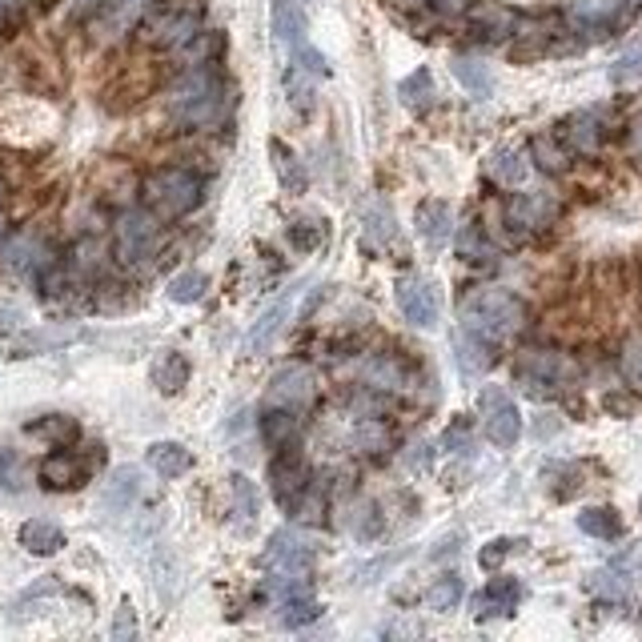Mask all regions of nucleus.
Returning a JSON list of instances; mask_svg holds the SVG:
<instances>
[{"label":"nucleus","instance_id":"nucleus-30","mask_svg":"<svg viewBox=\"0 0 642 642\" xmlns=\"http://www.w3.org/2000/svg\"><path fill=\"white\" fill-rule=\"evenodd\" d=\"M530 157L538 161V169L542 173H554V177H562L566 169H570V157H566V149L550 137V133H538L534 141H530Z\"/></svg>","mask_w":642,"mask_h":642},{"label":"nucleus","instance_id":"nucleus-22","mask_svg":"<svg viewBox=\"0 0 642 642\" xmlns=\"http://www.w3.org/2000/svg\"><path fill=\"white\" fill-rule=\"evenodd\" d=\"M149 466H153L161 478H181V474H189L193 454H189L181 442H153V446H149Z\"/></svg>","mask_w":642,"mask_h":642},{"label":"nucleus","instance_id":"nucleus-37","mask_svg":"<svg viewBox=\"0 0 642 642\" xmlns=\"http://www.w3.org/2000/svg\"><path fill=\"white\" fill-rule=\"evenodd\" d=\"M269 153H273V169H277L281 185H285V189H305V169H301V161L289 153V145H285V141H269Z\"/></svg>","mask_w":642,"mask_h":642},{"label":"nucleus","instance_id":"nucleus-59","mask_svg":"<svg viewBox=\"0 0 642 642\" xmlns=\"http://www.w3.org/2000/svg\"><path fill=\"white\" fill-rule=\"evenodd\" d=\"M0 237H5V217H0Z\"/></svg>","mask_w":642,"mask_h":642},{"label":"nucleus","instance_id":"nucleus-57","mask_svg":"<svg viewBox=\"0 0 642 642\" xmlns=\"http://www.w3.org/2000/svg\"><path fill=\"white\" fill-rule=\"evenodd\" d=\"M17 326V313H5V309H0V330H13Z\"/></svg>","mask_w":642,"mask_h":642},{"label":"nucleus","instance_id":"nucleus-53","mask_svg":"<svg viewBox=\"0 0 642 642\" xmlns=\"http://www.w3.org/2000/svg\"><path fill=\"white\" fill-rule=\"evenodd\" d=\"M430 5L442 13V17H462L474 9V0H430Z\"/></svg>","mask_w":642,"mask_h":642},{"label":"nucleus","instance_id":"nucleus-44","mask_svg":"<svg viewBox=\"0 0 642 642\" xmlns=\"http://www.w3.org/2000/svg\"><path fill=\"white\" fill-rule=\"evenodd\" d=\"M618 366H622V378H626V386H634V390L642 394V338H630V342L622 346V358H618Z\"/></svg>","mask_w":642,"mask_h":642},{"label":"nucleus","instance_id":"nucleus-6","mask_svg":"<svg viewBox=\"0 0 642 642\" xmlns=\"http://www.w3.org/2000/svg\"><path fill=\"white\" fill-rule=\"evenodd\" d=\"M317 398V378L309 366L301 362H289L281 370H273L269 378V390H265V402L277 406V410H289V414H301L309 410V402Z\"/></svg>","mask_w":642,"mask_h":642},{"label":"nucleus","instance_id":"nucleus-10","mask_svg":"<svg viewBox=\"0 0 642 642\" xmlns=\"http://www.w3.org/2000/svg\"><path fill=\"white\" fill-rule=\"evenodd\" d=\"M269 490H273V498H277V506L285 514L297 510V498L305 490V466H301V454L293 446H281L273 454V462H269Z\"/></svg>","mask_w":642,"mask_h":642},{"label":"nucleus","instance_id":"nucleus-8","mask_svg":"<svg viewBox=\"0 0 642 642\" xmlns=\"http://www.w3.org/2000/svg\"><path fill=\"white\" fill-rule=\"evenodd\" d=\"M482 414H486V438L494 446L506 450V446H514L522 438V414H518V406L510 402V394L502 386L482 390Z\"/></svg>","mask_w":642,"mask_h":642},{"label":"nucleus","instance_id":"nucleus-32","mask_svg":"<svg viewBox=\"0 0 642 642\" xmlns=\"http://www.w3.org/2000/svg\"><path fill=\"white\" fill-rule=\"evenodd\" d=\"M29 434H33V438H45V442H53V446H69V442H77L81 426H77L69 414H49V418L33 422Z\"/></svg>","mask_w":642,"mask_h":642},{"label":"nucleus","instance_id":"nucleus-24","mask_svg":"<svg viewBox=\"0 0 642 642\" xmlns=\"http://www.w3.org/2000/svg\"><path fill=\"white\" fill-rule=\"evenodd\" d=\"M454 77H458V85L470 93V97H490L494 93V77H490V69L482 65V61H474V57H454Z\"/></svg>","mask_w":642,"mask_h":642},{"label":"nucleus","instance_id":"nucleus-47","mask_svg":"<svg viewBox=\"0 0 642 642\" xmlns=\"http://www.w3.org/2000/svg\"><path fill=\"white\" fill-rule=\"evenodd\" d=\"M289 245H293L297 253H313V249L321 245V229H317L313 221H293V225H289Z\"/></svg>","mask_w":642,"mask_h":642},{"label":"nucleus","instance_id":"nucleus-20","mask_svg":"<svg viewBox=\"0 0 642 642\" xmlns=\"http://www.w3.org/2000/svg\"><path fill=\"white\" fill-rule=\"evenodd\" d=\"M189 358L181 354V350H169V354H161L157 358V366H153V382H157V390L161 394H181L185 386H189Z\"/></svg>","mask_w":642,"mask_h":642},{"label":"nucleus","instance_id":"nucleus-56","mask_svg":"<svg viewBox=\"0 0 642 642\" xmlns=\"http://www.w3.org/2000/svg\"><path fill=\"white\" fill-rule=\"evenodd\" d=\"M606 410H614V414H630L634 406H630L626 398H618V394H606Z\"/></svg>","mask_w":642,"mask_h":642},{"label":"nucleus","instance_id":"nucleus-7","mask_svg":"<svg viewBox=\"0 0 642 642\" xmlns=\"http://www.w3.org/2000/svg\"><path fill=\"white\" fill-rule=\"evenodd\" d=\"M518 378L530 386V394H542L546 390H558L574 378V366L566 354H554V350H526L518 358Z\"/></svg>","mask_w":642,"mask_h":642},{"label":"nucleus","instance_id":"nucleus-25","mask_svg":"<svg viewBox=\"0 0 642 642\" xmlns=\"http://www.w3.org/2000/svg\"><path fill=\"white\" fill-rule=\"evenodd\" d=\"M486 169H490V177L498 181V185H522L526 181V173H530V165H526V153L522 149H498L490 161H486Z\"/></svg>","mask_w":642,"mask_h":642},{"label":"nucleus","instance_id":"nucleus-34","mask_svg":"<svg viewBox=\"0 0 642 642\" xmlns=\"http://www.w3.org/2000/svg\"><path fill=\"white\" fill-rule=\"evenodd\" d=\"M458 257H466V261H474V265L494 261V245L486 241V233H482L478 221H470V225L458 229Z\"/></svg>","mask_w":642,"mask_h":642},{"label":"nucleus","instance_id":"nucleus-4","mask_svg":"<svg viewBox=\"0 0 642 642\" xmlns=\"http://www.w3.org/2000/svg\"><path fill=\"white\" fill-rule=\"evenodd\" d=\"M201 21H205L201 0H153L141 21V41L153 49H181L197 41Z\"/></svg>","mask_w":642,"mask_h":642},{"label":"nucleus","instance_id":"nucleus-58","mask_svg":"<svg viewBox=\"0 0 642 642\" xmlns=\"http://www.w3.org/2000/svg\"><path fill=\"white\" fill-rule=\"evenodd\" d=\"M622 5H626V9H642V0H622Z\"/></svg>","mask_w":642,"mask_h":642},{"label":"nucleus","instance_id":"nucleus-17","mask_svg":"<svg viewBox=\"0 0 642 642\" xmlns=\"http://www.w3.org/2000/svg\"><path fill=\"white\" fill-rule=\"evenodd\" d=\"M362 382L374 386V390L394 394V390H406V386H410V370H406L394 354H378V358L362 362Z\"/></svg>","mask_w":642,"mask_h":642},{"label":"nucleus","instance_id":"nucleus-41","mask_svg":"<svg viewBox=\"0 0 642 642\" xmlns=\"http://www.w3.org/2000/svg\"><path fill=\"white\" fill-rule=\"evenodd\" d=\"M626 586H630V578H626V570L622 566H610V570H598V574H590L586 578V590L590 594H602V598H626Z\"/></svg>","mask_w":642,"mask_h":642},{"label":"nucleus","instance_id":"nucleus-31","mask_svg":"<svg viewBox=\"0 0 642 642\" xmlns=\"http://www.w3.org/2000/svg\"><path fill=\"white\" fill-rule=\"evenodd\" d=\"M514 25H518V21H514V13H510V9H502V5H482V9H474V33H478V37H486V41L506 37Z\"/></svg>","mask_w":642,"mask_h":642},{"label":"nucleus","instance_id":"nucleus-23","mask_svg":"<svg viewBox=\"0 0 642 642\" xmlns=\"http://www.w3.org/2000/svg\"><path fill=\"white\" fill-rule=\"evenodd\" d=\"M297 430H301V422H297V414H289V410L269 406L265 418H261V438H265V446H273V450L293 446V442H297Z\"/></svg>","mask_w":642,"mask_h":642},{"label":"nucleus","instance_id":"nucleus-16","mask_svg":"<svg viewBox=\"0 0 642 642\" xmlns=\"http://www.w3.org/2000/svg\"><path fill=\"white\" fill-rule=\"evenodd\" d=\"M454 229V209L446 201H422L418 205V233L430 249H442Z\"/></svg>","mask_w":642,"mask_h":642},{"label":"nucleus","instance_id":"nucleus-42","mask_svg":"<svg viewBox=\"0 0 642 642\" xmlns=\"http://www.w3.org/2000/svg\"><path fill=\"white\" fill-rule=\"evenodd\" d=\"M366 237L370 241H398V225H394V213L386 205L366 209Z\"/></svg>","mask_w":642,"mask_h":642},{"label":"nucleus","instance_id":"nucleus-40","mask_svg":"<svg viewBox=\"0 0 642 642\" xmlns=\"http://www.w3.org/2000/svg\"><path fill=\"white\" fill-rule=\"evenodd\" d=\"M350 442H354L358 450H366V454H378V450L390 446V430H386V422H378V418H358Z\"/></svg>","mask_w":642,"mask_h":642},{"label":"nucleus","instance_id":"nucleus-36","mask_svg":"<svg viewBox=\"0 0 642 642\" xmlns=\"http://www.w3.org/2000/svg\"><path fill=\"white\" fill-rule=\"evenodd\" d=\"M0 261H5L13 273H25L33 261L41 265V245H37V237H33V233H17V237L5 245V257H0Z\"/></svg>","mask_w":642,"mask_h":642},{"label":"nucleus","instance_id":"nucleus-60","mask_svg":"<svg viewBox=\"0 0 642 642\" xmlns=\"http://www.w3.org/2000/svg\"><path fill=\"white\" fill-rule=\"evenodd\" d=\"M0 5H17V0H0Z\"/></svg>","mask_w":642,"mask_h":642},{"label":"nucleus","instance_id":"nucleus-19","mask_svg":"<svg viewBox=\"0 0 642 642\" xmlns=\"http://www.w3.org/2000/svg\"><path fill=\"white\" fill-rule=\"evenodd\" d=\"M273 33L285 45H301L305 41V9L301 0H273Z\"/></svg>","mask_w":642,"mask_h":642},{"label":"nucleus","instance_id":"nucleus-18","mask_svg":"<svg viewBox=\"0 0 642 642\" xmlns=\"http://www.w3.org/2000/svg\"><path fill=\"white\" fill-rule=\"evenodd\" d=\"M21 546L29 554H37V558H49V554H57L65 546V530L53 518H29L21 526Z\"/></svg>","mask_w":642,"mask_h":642},{"label":"nucleus","instance_id":"nucleus-11","mask_svg":"<svg viewBox=\"0 0 642 642\" xmlns=\"http://www.w3.org/2000/svg\"><path fill=\"white\" fill-rule=\"evenodd\" d=\"M506 217H510L514 229L534 233V229H542V225H550L558 217V201L550 193H514L506 201Z\"/></svg>","mask_w":642,"mask_h":642},{"label":"nucleus","instance_id":"nucleus-9","mask_svg":"<svg viewBox=\"0 0 642 642\" xmlns=\"http://www.w3.org/2000/svg\"><path fill=\"white\" fill-rule=\"evenodd\" d=\"M398 305H402L406 321H410V326H418V330H434L438 317H442L438 289L426 277H402L398 281Z\"/></svg>","mask_w":642,"mask_h":642},{"label":"nucleus","instance_id":"nucleus-33","mask_svg":"<svg viewBox=\"0 0 642 642\" xmlns=\"http://www.w3.org/2000/svg\"><path fill=\"white\" fill-rule=\"evenodd\" d=\"M382 530H386V518H382V510L366 498V502H358L354 506V518H350V534L358 538V542H378L382 538Z\"/></svg>","mask_w":642,"mask_h":642},{"label":"nucleus","instance_id":"nucleus-14","mask_svg":"<svg viewBox=\"0 0 642 642\" xmlns=\"http://www.w3.org/2000/svg\"><path fill=\"white\" fill-rule=\"evenodd\" d=\"M85 462L73 450H53L49 458H41V482L45 490H77L85 482Z\"/></svg>","mask_w":642,"mask_h":642},{"label":"nucleus","instance_id":"nucleus-50","mask_svg":"<svg viewBox=\"0 0 642 642\" xmlns=\"http://www.w3.org/2000/svg\"><path fill=\"white\" fill-rule=\"evenodd\" d=\"M21 486V458L17 450H0V490H17Z\"/></svg>","mask_w":642,"mask_h":642},{"label":"nucleus","instance_id":"nucleus-27","mask_svg":"<svg viewBox=\"0 0 642 642\" xmlns=\"http://www.w3.org/2000/svg\"><path fill=\"white\" fill-rule=\"evenodd\" d=\"M398 97H402L406 109L426 113L434 105V77H430V69H414L406 81H398Z\"/></svg>","mask_w":642,"mask_h":642},{"label":"nucleus","instance_id":"nucleus-48","mask_svg":"<svg viewBox=\"0 0 642 642\" xmlns=\"http://www.w3.org/2000/svg\"><path fill=\"white\" fill-rule=\"evenodd\" d=\"M522 542H514V538H494L490 546H482V554H478V562H482V570H498L502 566V558L510 554V550H518Z\"/></svg>","mask_w":642,"mask_h":642},{"label":"nucleus","instance_id":"nucleus-35","mask_svg":"<svg viewBox=\"0 0 642 642\" xmlns=\"http://www.w3.org/2000/svg\"><path fill=\"white\" fill-rule=\"evenodd\" d=\"M229 490H233V506H237V518H241V530H249L253 518H257V506H261V494L245 474H233Z\"/></svg>","mask_w":642,"mask_h":642},{"label":"nucleus","instance_id":"nucleus-46","mask_svg":"<svg viewBox=\"0 0 642 642\" xmlns=\"http://www.w3.org/2000/svg\"><path fill=\"white\" fill-rule=\"evenodd\" d=\"M470 442H474V426H470V418L450 422V426H446V434H442V446H446L450 454H470Z\"/></svg>","mask_w":642,"mask_h":642},{"label":"nucleus","instance_id":"nucleus-62","mask_svg":"<svg viewBox=\"0 0 642 642\" xmlns=\"http://www.w3.org/2000/svg\"><path fill=\"white\" fill-rule=\"evenodd\" d=\"M638 510H642V498H638Z\"/></svg>","mask_w":642,"mask_h":642},{"label":"nucleus","instance_id":"nucleus-26","mask_svg":"<svg viewBox=\"0 0 642 642\" xmlns=\"http://www.w3.org/2000/svg\"><path fill=\"white\" fill-rule=\"evenodd\" d=\"M141 498V470L137 466H121L105 490V506L109 510H129Z\"/></svg>","mask_w":642,"mask_h":642},{"label":"nucleus","instance_id":"nucleus-29","mask_svg":"<svg viewBox=\"0 0 642 642\" xmlns=\"http://www.w3.org/2000/svg\"><path fill=\"white\" fill-rule=\"evenodd\" d=\"M578 530L582 534H590V538H618L622 534V518L610 510V506H586L582 514H578Z\"/></svg>","mask_w":642,"mask_h":642},{"label":"nucleus","instance_id":"nucleus-2","mask_svg":"<svg viewBox=\"0 0 642 642\" xmlns=\"http://www.w3.org/2000/svg\"><path fill=\"white\" fill-rule=\"evenodd\" d=\"M225 105H229V89H225L221 69L213 61H201L181 77V85L173 93V121L197 129V125L217 121L225 113Z\"/></svg>","mask_w":642,"mask_h":642},{"label":"nucleus","instance_id":"nucleus-61","mask_svg":"<svg viewBox=\"0 0 642 642\" xmlns=\"http://www.w3.org/2000/svg\"><path fill=\"white\" fill-rule=\"evenodd\" d=\"M0 197H5V181H0Z\"/></svg>","mask_w":642,"mask_h":642},{"label":"nucleus","instance_id":"nucleus-13","mask_svg":"<svg viewBox=\"0 0 642 642\" xmlns=\"http://www.w3.org/2000/svg\"><path fill=\"white\" fill-rule=\"evenodd\" d=\"M293 297H297V289H285V293L253 321V330L245 334V350H249V354H261V350L277 338V330L285 326V317H289V309H293Z\"/></svg>","mask_w":642,"mask_h":642},{"label":"nucleus","instance_id":"nucleus-39","mask_svg":"<svg viewBox=\"0 0 642 642\" xmlns=\"http://www.w3.org/2000/svg\"><path fill=\"white\" fill-rule=\"evenodd\" d=\"M462 594H466V582H462V574H442L430 590H426V602L434 606V610H454L458 602H462Z\"/></svg>","mask_w":642,"mask_h":642},{"label":"nucleus","instance_id":"nucleus-45","mask_svg":"<svg viewBox=\"0 0 642 642\" xmlns=\"http://www.w3.org/2000/svg\"><path fill=\"white\" fill-rule=\"evenodd\" d=\"M317 614H321V606H317L309 594H293V598H285L281 622H285V626H305V622H313Z\"/></svg>","mask_w":642,"mask_h":642},{"label":"nucleus","instance_id":"nucleus-15","mask_svg":"<svg viewBox=\"0 0 642 642\" xmlns=\"http://www.w3.org/2000/svg\"><path fill=\"white\" fill-rule=\"evenodd\" d=\"M454 362H458V374L466 378V382H474V378H482L486 370H490V362H494V354H490V342H482V338H474V334H454Z\"/></svg>","mask_w":642,"mask_h":642},{"label":"nucleus","instance_id":"nucleus-21","mask_svg":"<svg viewBox=\"0 0 642 642\" xmlns=\"http://www.w3.org/2000/svg\"><path fill=\"white\" fill-rule=\"evenodd\" d=\"M562 137H566V145H570L574 153H598V145H602V125H598L594 113H574V117L562 125Z\"/></svg>","mask_w":642,"mask_h":642},{"label":"nucleus","instance_id":"nucleus-55","mask_svg":"<svg viewBox=\"0 0 642 642\" xmlns=\"http://www.w3.org/2000/svg\"><path fill=\"white\" fill-rule=\"evenodd\" d=\"M630 157H634V161H642V117L630 125Z\"/></svg>","mask_w":642,"mask_h":642},{"label":"nucleus","instance_id":"nucleus-49","mask_svg":"<svg viewBox=\"0 0 642 642\" xmlns=\"http://www.w3.org/2000/svg\"><path fill=\"white\" fill-rule=\"evenodd\" d=\"M285 93H289V101L301 105V109H309V101H313V85H309L305 73H297V69L285 73Z\"/></svg>","mask_w":642,"mask_h":642},{"label":"nucleus","instance_id":"nucleus-28","mask_svg":"<svg viewBox=\"0 0 642 642\" xmlns=\"http://www.w3.org/2000/svg\"><path fill=\"white\" fill-rule=\"evenodd\" d=\"M81 330L77 326H45V330H33L17 342V354H37V350H57V346H69L77 342Z\"/></svg>","mask_w":642,"mask_h":642},{"label":"nucleus","instance_id":"nucleus-38","mask_svg":"<svg viewBox=\"0 0 642 642\" xmlns=\"http://www.w3.org/2000/svg\"><path fill=\"white\" fill-rule=\"evenodd\" d=\"M205 289H209V277H205L201 269H189V273H177V277L169 281V301H177V305H193V301H201V297H205Z\"/></svg>","mask_w":642,"mask_h":642},{"label":"nucleus","instance_id":"nucleus-52","mask_svg":"<svg viewBox=\"0 0 642 642\" xmlns=\"http://www.w3.org/2000/svg\"><path fill=\"white\" fill-rule=\"evenodd\" d=\"M137 634V622H133V602H121V610H117V622H113V638H133Z\"/></svg>","mask_w":642,"mask_h":642},{"label":"nucleus","instance_id":"nucleus-3","mask_svg":"<svg viewBox=\"0 0 642 642\" xmlns=\"http://www.w3.org/2000/svg\"><path fill=\"white\" fill-rule=\"evenodd\" d=\"M141 197H145V209H149V213H157L161 221H177V217H185V213H193V209L201 205L205 185H201V177H197L193 169H185V165H161V169H153V173L145 177Z\"/></svg>","mask_w":642,"mask_h":642},{"label":"nucleus","instance_id":"nucleus-12","mask_svg":"<svg viewBox=\"0 0 642 642\" xmlns=\"http://www.w3.org/2000/svg\"><path fill=\"white\" fill-rule=\"evenodd\" d=\"M522 602V582L518 578H506V574H498V578H490L486 582V590L474 598V618L482 622V618H502V614H514V606Z\"/></svg>","mask_w":642,"mask_h":642},{"label":"nucleus","instance_id":"nucleus-5","mask_svg":"<svg viewBox=\"0 0 642 642\" xmlns=\"http://www.w3.org/2000/svg\"><path fill=\"white\" fill-rule=\"evenodd\" d=\"M161 245V217L149 209H125L117 217V233H113V253L121 265L137 269L145 265Z\"/></svg>","mask_w":642,"mask_h":642},{"label":"nucleus","instance_id":"nucleus-43","mask_svg":"<svg viewBox=\"0 0 642 642\" xmlns=\"http://www.w3.org/2000/svg\"><path fill=\"white\" fill-rule=\"evenodd\" d=\"M293 69L297 73H305V77H313V81H321V77H330V61L321 57L317 49H309L305 41L293 49Z\"/></svg>","mask_w":642,"mask_h":642},{"label":"nucleus","instance_id":"nucleus-1","mask_svg":"<svg viewBox=\"0 0 642 642\" xmlns=\"http://www.w3.org/2000/svg\"><path fill=\"white\" fill-rule=\"evenodd\" d=\"M458 313H462V330L490 342V346L514 338L526 321V305L506 289H474L462 297Z\"/></svg>","mask_w":642,"mask_h":642},{"label":"nucleus","instance_id":"nucleus-54","mask_svg":"<svg viewBox=\"0 0 642 642\" xmlns=\"http://www.w3.org/2000/svg\"><path fill=\"white\" fill-rule=\"evenodd\" d=\"M430 450H434L430 442H418V446H414V454L406 458V462H410V470H426V466H430V458H434Z\"/></svg>","mask_w":642,"mask_h":642},{"label":"nucleus","instance_id":"nucleus-51","mask_svg":"<svg viewBox=\"0 0 642 642\" xmlns=\"http://www.w3.org/2000/svg\"><path fill=\"white\" fill-rule=\"evenodd\" d=\"M634 77H642V53H626L622 61H614V69H610V81H614V85H626V81H634Z\"/></svg>","mask_w":642,"mask_h":642}]
</instances>
